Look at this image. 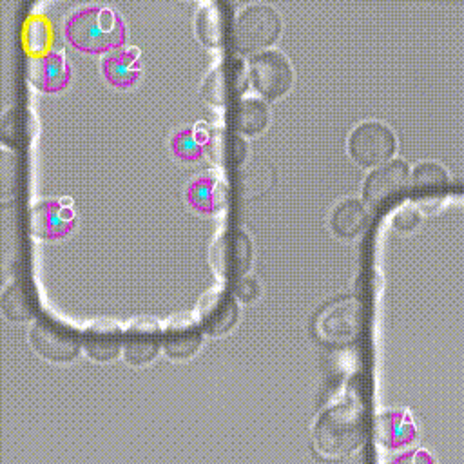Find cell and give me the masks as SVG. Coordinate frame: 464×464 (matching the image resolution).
<instances>
[{"label":"cell","mask_w":464,"mask_h":464,"mask_svg":"<svg viewBox=\"0 0 464 464\" xmlns=\"http://www.w3.org/2000/svg\"><path fill=\"white\" fill-rule=\"evenodd\" d=\"M415 430L404 411H384L375 417V440L390 450H399L413 440Z\"/></svg>","instance_id":"cell-20"},{"label":"cell","mask_w":464,"mask_h":464,"mask_svg":"<svg viewBox=\"0 0 464 464\" xmlns=\"http://www.w3.org/2000/svg\"><path fill=\"white\" fill-rule=\"evenodd\" d=\"M102 67L107 80L114 85H130L140 74L138 49L130 45H118L103 56Z\"/></svg>","instance_id":"cell-22"},{"label":"cell","mask_w":464,"mask_h":464,"mask_svg":"<svg viewBox=\"0 0 464 464\" xmlns=\"http://www.w3.org/2000/svg\"><path fill=\"white\" fill-rule=\"evenodd\" d=\"M199 136L203 143V156L214 167L230 169L246 154L243 138L227 125H205V130Z\"/></svg>","instance_id":"cell-11"},{"label":"cell","mask_w":464,"mask_h":464,"mask_svg":"<svg viewBox=\"0 0 464 464\" xmlns=\"http://www.w3.org/2000/svg\"><path fill=\"white\" fill-rule=\"evenodd\" d=\"M170 147L176 156H179L181 160H187V161H192L203 154L201 136L198 138L196 130L188 129V127H183L172 134Z\"/></svg>","instance_id":"cell-27"},{"label":"cell","mask_w":464,"mask_h":464,"mask_svg":"<svg viewBox=\"0 0 464 464\" xmlns=\"http://www.w3.org/2000/svg\"><path fill=\"white\" fill-rule=\"evenodd\" d=\"M163 343V332L160 324L150 317L134 319L123 332V352L130 364H145L152 361L160 344Z\"/></svg>","instance_id":"cell-14"},{"label":"cell","mask_w":464,"mask_h":464,"mask_svg":"<svg viewBox=\"0 0 464 464\" xmlns=\"http://www.w3.org/2000/svg\"><path fill=\"white\" fill-rule=\"evenodd\" d=\"M239 315V308L232 292L212 290L199 299L198 323L208 335H223L228 332Z\"/></svg>","instance_id":"cell-13"},{"label":"cell","mask_w":464,"mask_h":464,"mask_svg":"<svg viewBox=\"0 0 464 464\" xmlns=\"http://www.w3.org/2000/svg\"><path fill=\"white\" fill-rule=\"evenodd\" d=\"M82 344L92 359L111 361L123 348V330L114 321H96L85 328L82 335Z\"/></svg>","instance_id":"cell-19"},{"label":"cell","mask_w":464,"mask_h":464,"mask_svg":"<svg viewBox=\"0 0 464 464\" xmlns=\"http://www.w3.org/2000/svg\"><path fill=\"white\" fill-rule=\"evenodd\" d=\"M397 464H431V460H430V457L424 455V453H415V455H411V457H408V459L399 460Z\"/></svg>","instance_id":"cell-31"},{"label":"cell","mask_w":464,"mask_h":464,"mask_svg":"<svg viewBox=\"0 0 464 464\" xmlns=\"http://www.w3.org/2000/svg\"><path fill=\"white\" fill-rule=\"evenodd\" d=\"M348 147L359 163L375 165L390 158L395 150V134L386 123L366 120L352 130Z\"/></svg>","instance_id":"cell-7"},{"label":"cell","mask_w":464,"mask_h":464,"mask_svg":"<svg viewBox=\"0 0 464 464\" xmlns=\"http://www.w3.org/2000/svg\"><path fill=\"white\" fill-rule=\"evenodd\" d=\"M31 343L34 350L54 362H65L78 355L80 352V335L74 328L53 319L40 317L31 328Z\"/></svg>","instance_id":"cell-5"},{"label":"cell","mask_w":464,"mask_h":464,"mask_svg":"<svg viewBox=\"0 0 464 464\" xmlns=\"http://www.w3.org/2000/svg\"><path fill=\"white\" fill-rule=\"evenodd\" d=\"M361 330V306L353 299L326 306L317 317V332L330 343L352 341Z\"/></svg>","instance_id":"cell-10"},{"label":"cell","mask_w":464,"mask_h":464,"mask_svg":"<svg viewBox=\"0 0 464 464\" xmlns=\"http://www.w3.org/2000/svg\"><path fill=\"white\" fill-rule=\"evenodd\" d=\"M364 440V413L357 402H339L324 410L314 426V442L326 459H344Z\"/></svg>","instance_id":"cell-1"},{"label":"cell","mask_w":464,"mask_h":464,"mask_svg":"<svg viewBox=\"0 0 464 464\" xmlns=\"http://www.w3.org/2000/svg\"><path fill=\"white\" fill-rule=\"evenodd\" d=\"M246 69L245 63L237 58H227L219 62L205 78L201 92L216 107H227L236 102L246 89Z\"/></svg>","instance_id":"cell-8"},{"label":"cell","mask_w":464,"mask_h":464,"mask_svg":"<svg viewBox=\"0 0 464 464\" xmlns=\"http://www.w3.org/2000/svg\"><path fill=\"white\" fill-rule=\"evenodd\" d=\"M65 29L69 38L87 51L114 49L123 38V24L120 16L111 7L98 4L78 7L69 14Z\"/></svg>","instance_id":"cell-2"},{"label":"cell","mask_w":464,"mask_h":464,"mask_svg":"<svg viewBox=\"0 0 464 464\" xmlns=\"http://www.w3.org/2000/svg\"><path fill=\"white\" fill-rule=\"evenodd\" d=\"M419 221V208L415 205H401L393 212V225L401 230H408Z\"/></svg>","instance_id":"cell-29"},{"label":"cell","mask_w":464,"mask_h":464,"mask_svg":"<svg viewBox=\"0 0 464 464\" xmlns=\"http://www.w3.org/2000/svg\"><path fill=\"white\" fill-rule=\"evenodd\" d=\"M250 76L261 94L276 98L290 87L292 67L281 51L265 49L250 58Z\"/></svg>","instance_id":"cell-9"},{"label":"cell","mask_w":464,"mask_h":464,"mask_svg":"<svg viewBox=\"0 0 464 464\" xmlns=\"http://www.w3.org/2000/svg\"><path fill=\"white\" fill-rule=\"evenodd\" d=\"M192 205L201 212H216L227 205L228 187L227 181L219 176L207 174L196 178L187 190Z\"/></svg>","instance_id":"cell-21"},{"label":"cell","mask_w":464,"mask_h":464,"mask_svg":"<svg viewBox=\"0 0 464 464\" xmlns=\"http://www.w3.org/2000/svg\"><path fill=\"white\" fill-rule=\"evenodd\" d=\"M2 310L11 321L33 319L36 315V310H38V303H36V295L33 292V286L24 279L13 281L4 290Z\"/></svg>","instance_id":"cell-23"},{"label":"cell","mask_w":464,"mask_h":464,"mask_svg":"<svg viewBox=\"0 0 464 464\" xmlns=\"http://www.w3.org/2000/svg\"><path fill=\"white\" fill-rule=\"evenodd\" d=\"M368 218L370 214L366 205L357 198H348L337 203V207L332 210L330 225L334 232L348 237V236H355L361 228H364L368 223Z\"/></svg>","instance_id":"cell-24"},{"label":"cell","mask_w":464,"mask_h":464,"mask_svg":"<svg viewBox=\"0 0 464 464\" xmlns=\"http://www.w3.org/2000/svg\"><path fill=\"white\" fill-rule=\"evenodd\" d=\"M410 187V169L401 158L375 167L364 179V198L375 208H388L401 201Z\"/></svg>","instance_id":"cell-4"},{"label":"cell","mask_w":464,"mask_h":464,"mask_svg":"<svg viewBox=\"0 0 464 464\" xmlns=\"http://www.w3.org/2000/svg\"><path fill=\"white\" fill-rule=\"evenodd\" d=\"M232 7L221 0L207 2L198 9L196 33L210 47H225L234 40Z\"/></svg>","instance_id":"cell-12"},{"label":"cell","mask_w":464,"mask_h":464,"mask_svg":"<svg viewBox=\"0 0 464 464\" xmlns=\"http://www.w3.org/2000/svg\"><path fill=\"white\" fill-rule=\"evenodd\" d=\"M69 65L62 53L49 49L29 58L27 76L29 80L44 91L62 89L69 82Z\"/></svg>","instance_id":"cell-18"},{"label":"cell","mask_w":464,"mask_h":464,"mask_svg":"<svg viewBox=\"0 0 464 464\" xmlns=\"http://www.w3.org/2000/svg\"><path fill=\"white\" fill-rule=\"evenodd\" d=\"M252 243L243 230H227L212 245L210 263L214 272L227 281H237L250 266Z\"/></svg>","instance_id":"cell-6"},{"label":"cell","mask_w":464,"mask_h":464,"mask_svg":"<svg viewBox=\"0 0 464 464\" xmlns=\"http://www.w3.org/2000/svg\"><path fill=\"white\" fill-rule=\"evenodd\" d=\"M31 114H27L25 111L13 107L9 109L4 118H2V140L5 145L9 147H20L22 143L27 141L29 134H31V125L27 118Z\"/></svg>","instance_id":"cell-26"},{"label":"cell","mask_w":464,"mask_h":464,"mask_svg":"<svg viewBox=\"0 0 464 464\" xmlns=\"http://www.w3.org/2000/svg\"><path fill=\"white\" fill-rule=\"evenodd\" d=\"M448 187V174L442 165L435 161H420L415 165L410 188L415 207L422 210H433L444 198Z\"/></svg>","instance_id":"cell-15"},{"label":"cell","mask_w":464,"mask_h":464,"mask_svg":"<svg viewBox=\"0 0 464 464\" xmlns=\"http://www.w3.org/2000/svg\"><path fill=\"white\" fill-rule=\"evenodd\" d=\"M268 121V107L263 100L256 96H245L236 105L234 123L236 129L245 134H254L261 129H265Z\"/></svg>","instance_id":"cell-25"},{"label":"cell","mask_w":464,"mask_h":464,"mask_svg":"<svg viewBox=\"0 0 464 464\" xmlns=\"http://www.w3.org/2000/svg\"><path fill=\"white\" fill-rule=\"evenodd\" d=\"M24 40L29 51L45 53L51 42V25L44 16H31L24 27Z\"/></svg>","instance_id":"cell-28"},{"label":"cell","mask_w":464,"mask_h":464,"mask_svg":"<svg viewBox=\"0 0 464 464\" xmlns=\"http://www.w3.org/2000/svg\"><path fill=\"white\" fill-rule=\"evenodd\" d=\"M201 344V326L188 314L169 319L163 330V350L172 359L190 357Z\"/></svg>","instance_id":"cell-17"},{"label":"cell","mask_w":464,"mask_h":464,"mask_svg":"<svg viewBox=\"0 0 464 464\" xmlns=\"http://www.w3.org/2000/svg\"><path fill=\"white\" fill-rule=\"evenodd\" d=\"M281 31V16L268 4H250L236 18L234 44L241 51H254L268 45Z\"/></svg>","instance_id":"cell-3"},{"label":"cell","mask_w":464,"mask_h":464,"mask_svg":"<svg viewBox=\"0 0 464 464\" xmlns=\"http://www.w3.org/2000/svg\"><path fill=\"white\" fill-rule=\"evenodd\" d=\"M234 294H236L241 301L248 303V301H252V299L257 297V294H259V285H257V281L252 279V277H239V279L236 281V285H234Z\"/></svg>","instance_id":"cell-30"},{"label":"cell","mask_w":464,"mask_h":464,"mask_svg":"<svg viewBox=\"0 0 464 464\" xmlns=\"http://www.w3.org/2000/svg\"><path fill=\"white\" fill-rule=\"evenodd\" d=\"M74 221V214L69 208L67 199L63 203L56 199L36 201L29 210V228L34 236L53 239L63 236Z\"/></svg>","instance_id":"cell-16"}]
</instances>
